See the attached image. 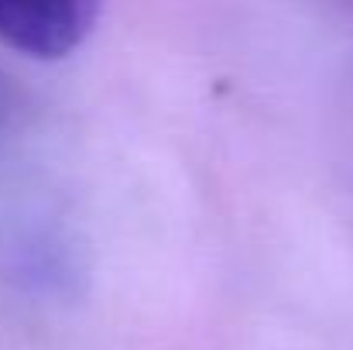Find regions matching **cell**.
Here are the masks:
<instances>
[{
	"label": "cell",
	"mask_w": 353,
	"mask_h": 350,
	"mask_svg": "<svg viewBox=\"0 0 353 350\" xmlns=\"http://www.w3.org/2000/svg\"><path fill=\"white\" fill-rule=\"evenodd\" d=\"M103 0H0V41L31 59H65L76 52Z\"/></svg>",
	"instance_id": "1"
}]
</instances>
